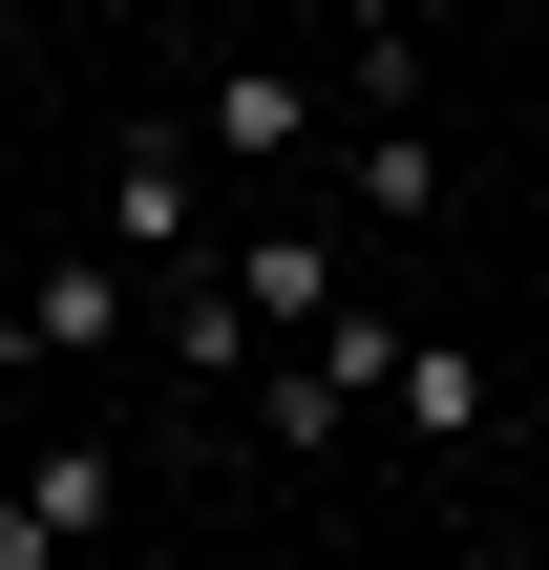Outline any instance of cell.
I'll return each instance as SVG.
<instances>
[{"label":"cell","instance_id":"cell-1","mask_svg":"<svg viewBox=\"0 0 549 570\" xmlns=\"http://www.w3.org/2000/svg\"><path fill=\"white\" fill-rule=\"evenodd\" d=\"M106 508H127L106 444H21V465H0V570H85V550H106Z\"/></svg>","mask_w":549,"mask_h":570},{"label":"cell","instance_id":"cell-2","mask_svg":"<svg viewBox=\"0 0 549 570\" xmlns=\"http://www.w3.org/2000/svg\"><path fill=\"white\" fill-rule=\"evenodd\" d=\"M106 254H127V275H190V254H212V190H190V127H127V148H106Z\"/></svg>","mask_w":549,"mask_h":570},{"label":"cell","instance_id":"cell-3","mask_svg":"<svg viewBox=\"0 0 549 570\" xmlns=\"http://www.w3.org/2000/svg\"><path fill=\"white\" fill-rule=\"evenodd\" d=\"M127 317H148V275H127V254H42V275L0 296V338H21V381H42V360H106Z\"/></svg>","mask_w":549,"mask_h":570},{"label":"cell","instance_id":"cell-4","mask_svg":"<svg viewBox=\"0 0 549 570\" xmlns=\"http://www.w3.org/2000/svg\"><path fill=\"white\" fill-rule=\"evenodd\" d=\"M212 275H233V317H254V360L339 317V254H317V233H275V212H254V233H212Z\"/></svg>","mask_w":549,"mask_h":570},{"label":"cell","instance_id":"cell-5","mask_svg":"<svg viewBox=\"0 0 549 570\" xmlns=\"http://www.w3.org/2000/svg\"><path fill=\"white\" fill-rule=\"evenodd\" d=\"M381 423H402L423 465H465V444L508 423V381H487V338H402V381H381Z\"/></svg>","mask_w":549,"mask_h":570},{"label":"cell","instance_id":"cell-6","mask_svg":"<svg viewBox=\"0 0 549 570\" xmlns=\"http://www.w3.org/2000/svg\"><path fill=\"white\" fill-rule=\"evenodd\" d=\"M212 148H233V169H296V148H317V85H296V63H212Z\"/></svg>","mask_w":549,"mask_h":570},{"label":"cell","instance_id":"cell-7","mask_svg":"<svg viewBox=\"0 0 549 570\" xmlns=\"http://www.w3.org/2000/svg\"><path fill=\"white\" fill-rule=\"evenodd\" d=\"M360 212H381V233L444 212V127H423V106H360Z\"/></svg>","mask_w":549,"mask_h":570},{"label":"cell","instance_id":"cell-8","mask_svg":"<svg viewBox=\"0 0 549 570\" xmlns=\"http://www.w3.org/2000/svg\"><path fill=\"white\" fill-rule=\"evenodd\" d=\"M0 21H21V0H0Z\"/></svg>","mask_w":549,"mask_h":570}]
</instances>
